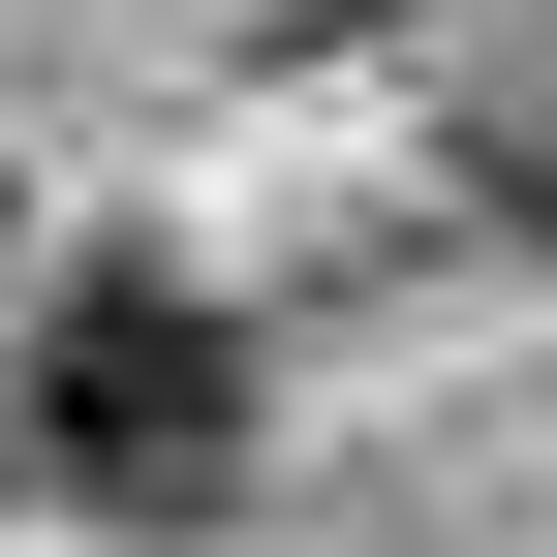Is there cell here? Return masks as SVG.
<instances>
[{
    "instance_id": "1",
    "label": "cell",
    "mask_w": 557,
    "mask_h": 557,
    "mask_svg": "<svg viewBox=\"0 0 557 557\" xmlns=\"http://www.w3.org/2000/svg\"><path fill=\"white\" fill-rule=\"evenodd\" d=\"M32 465H62V496H218V465H248V341H218V278H156V248L62 278V341H32Z\"/></svg>"
},
{
    "instance_id": "2",
    "label": "cell",
    "mask_w": 557,
    "mask_h": 557,
    "mask_svg": "<svg viewBox=\"0 0 557 557\" xmlns=\"http://www.w3.org/2000/svg\"><path fill=\"white\" fill-rule=\"evenodd\" d=\"M496 218L557 248V62H527V94H496Z\"/></svg>"
},
{
    "instance_id": "3",
    "label": "cell",
    "mask_w": 557,
    "mask_h": 557,
    "mask_svg": "<svg viewBox=\"0 0 557 557\" xmlns=\"http://www.w3.org/2000/svg\"><path fill=\"white\" fill-rule=\"evenodd\" d=\"M0 465H32V434H0Z\"/></svg>"
}]
</instances>
